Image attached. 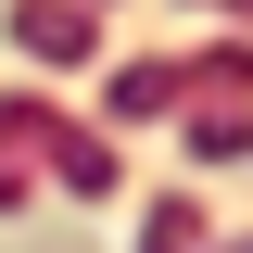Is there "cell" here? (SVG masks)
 <instances>
[{
	"mask_svg": "<svg viewBox=\"0 0 253 253\" xmlns=\"http://www.w3.org/2000/svg\"><path fill=\"white\" fill-rule=\"evenodd\" d=\"M13 38H38L51 63H76V51H89V13H63V0H26V13H13Z\"/></svg>",
	"mask_w": 253,
	"mask_h": 253,
	"instance_id": "obj_1",
	"label": "cell"
}]
</instances>
